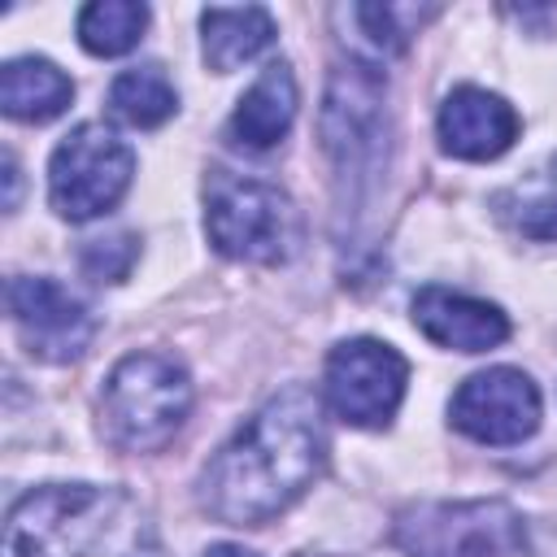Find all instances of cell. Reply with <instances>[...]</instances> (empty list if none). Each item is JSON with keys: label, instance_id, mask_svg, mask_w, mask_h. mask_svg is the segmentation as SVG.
<instances>
[{"label": "cell", "instance_id": "1", "mask_svg": "<svg viewBox=\"0 0 557 557\" xmlns=\"http://www.w3.org/2000/svg\"><path fill=\"white\" fill-rule=\"evenodd\" d=\"M326 418L313 387L274 392L205 466L200 505L226 527H265L326 470Z\"/></svg>", "mask_w": 557, "mask_h": 557}, {"label": "cell", "instance_id": "2", "mask_svg": "<svg viewBox=\"0 0 557 557\" xmlns=\"http://www.w3.org/2000/svg\"><path fill=\"white\" fill-rule=\"evenodd\" d=\"M4 557H157V527L126 487L44 483L13 500Z\"/></svg>", "mask_w": 557, "mask_h": 557}, {"label": "cell", "instance_id": "3", "mask_svg": "<svg viewBox=\"0 0 557 557\" xmlns=\"http://www.w3.org/2000/svg\"><path fill=\"white\" fill-rule=\"evenodd\" d=\"M205 235L226 261L287 265L305 244V218L283 187L213 165L205 174Z\"/></svg>", "mask_w": 557, "mask_h": 557}, {"label": "cell", "instance_id": "4", "mask_svg": "<svg viewBox=\"0 0 557 557\" xmlns=\"http://www.w3.org/2000/svg\"><path fill=\"white\" fill-rule=\"evenodd\" d=\"M191 413V374L170 352L122 357L100 392L104 440L122 453L165 448Z\"/></svg>", "mask_w": 557, "mask_h": 557}, {"label": "cell", "instance_id": "5", "mask_svg": "<svg viewBox=\"0 0 557 557\" xmlns=\"http://www.w3.org/2000/svg\"><path fill=\"white\" fill-rule=\"evenodd\" d=\"M387 83L374 65L348 61L331 70L326 104H322V148L331 152V165L339 183H348L352 196H361L387 157Z\"/></svg>", "mask_w": 557, "mask_h": 557}, {"label": "cell", "instance_id": "6", "mask_svg": "<svg viewBox=\"0 0 557 557\" xmlns=\"http://www.w3.org/2000/svg\"><path fill=\"white\" fill-rule=\"evenodd\" d=\"M135 178L131 144L104 122H78L48 157V200L65 222L109 213Z\"/></svg>", "mask_w": 557, "mask_h": 557}, {"label": "cell", "instance_id": "7", "mask_svg": "<svg viewBox=\"0 0 557 557\" xmlns=\"http://www.w3.org/2000/svg\"><path fill=\"white\" fill-rule=\"evenodd\" d=\"M405 557H513L527 544L522 513L505 500H426L396 518Z\"/></svg>", "mask_w": 557, "mask_h": 557}, {"label": "cell", "instance_id": "8", "mask_svg": "<svg viewBox=\"0 0 557 557\" xmlns=\"http://www.w3.org/2000/svg\"><path fill=\"white\" fill-rule=\"evenodd\" d=\"M405 383H409V361L383 339L357 335V339H339L326 352L322 392L331 413L348 426L383 431L405 400Z\"/></svg>", "mask_w": 557, "mask_h": 557}, {"label": "cell", "instance_id": "9", "mask_svg": "<svg viewBox=\"0 0 557 557\" xmlns=\"http://www.w3.org/2000/svg\"><path fill=\"white\" fill-rule=\"evenodd\" d=\"M4 300H9V322L35 361L48 366L78 361L96 339V313L78 296H70L57 278L13 274Z\"/></svg>", "mask_w": 557, "mask_h": 557}, {"label": "cell", "instance_id": "10", "mask_svg": "<svg viewBox=\"0 0 557 557\" xmlns=\"http://www.w3.org/2000/svg\"><path fill=\"white\" fill-rule=\"evenodd\" d=\"M540 413L544 400L535 379L513 366H492L470 374L448 400V422L474 444H492V448H509L535 435Z\"/></svg>", "mask_w": 557, "mask_h": 557}, {"label": "cell", "instance_id": "11", "mask_svg": "<svg viewBox=\"0 0 557 557\" xmlns=\"http://www.w3.org/2000/svg\"><path fill=\"white\" fill-rule=\"evenodd\" d=\"M435 131H440V148L457 161H496L500 152L513 148L522 122H518V109L487 91V87H453L440 104V117H435Z\"/></svg>", "mask_w": 557, "mask_h": 557}, {"label": "cell", "instance_id": "12", "mask_svg": "<svg viewBox=\"0 0 557 557\" xmlns=\"http://www.w3.org/2000/svg\"><path fill=\"white\" fill-rule=\"evenodd\" d=\"M409 309H413V326L431 344L453 348V352H487L509 339V318L500 305L440 287V283L422 287Z\"/></svg>", "mask_w": 557, "mask_h": 557}, {"label": "cell", "instance_id": "13", "mask_svg": "<svg viewBox=\"0 0 557 557\" xmlns=\"http://www.w3.org/2000/svg\"><path fill=\"white\" fill-rule=\"evenodd\" d=\"M296 104H300V96H296L292 65H287V61H270V65L252 78V87L239 96V104H235L226 131H231V139H235L239 148L265 152V148H274V144L292 131Z\"/></svg>", "mask_w": 557, "mask_h": 557}, {"label": "cell", "instance_id": "14", "mask_svg": "<svg viewBox=\"0 0 557 557\" xmlns=\"http://www.w3.org/2000/svg\"><path fill=\"white\" fill-rule=\"evenodd\" d=\"M274 44V17L261 4H213L200 13V52L213 74H231Z\"/></svg>", "mask_w": 557, "mask_h": 557}, {"label": "cell", "instance_id": "15", "mask_svg": "<svg viewBox=\"0 0 557 557\" xmlns=\"http://www.w3.org/2000/svg\"><path fill=\"white\" fill-rule=\"evenodd\" d=\"M74 83L48 57H13L0 70V109L13 122H52L70 109Z\"/></svg>", "mask_w": 557, "mask_h": 557}, {"label": "cell", "instance_id": "16", "mask_svg": "<svg viewBox=\"0 0 557 557\" xmlns=\"http://www.w3.org/2000/svg\"><path fill=\"white\" fill-rule=\"evenodd\" d=\"M109 113L135 131H152L178 113V91L161 65H131L109 83Z\"/></svg>", "mask_w": 557, "mask_h": 557}, {"label": "cell", "instance_id": "17", "mask_svg": "<svg viewBox=\"0 0 557 557\" xmlns=\"http://www.w3.org/2000/svg\"><path fill=\"white\" fill-rule=\"evenodd\" d=\"M78 44L91 57H122L148 30V4L139 0H91L78 9Z\"/></svg>", "mask_w": 557, "mask_h": 557}, {"label": "cell", "instance_id": "18", "mask_svg": "<svg viewBox=\"0 0 557 557\" xmlns=\"http://www.w3.org/2000/svg\"><path fill=\"white\" fill-rule=\"evenodd\" d=\"M496 205L513 231H522L531 239H557V157H553V174L544 183L513 187V191L496 196Z\"/></svg>", "mask_w": 557, "mask_h": 557}, {"label": "cell", "instance_id": "19", "mask_svg": "<svg viewBox=\"0 0 557 557\" xmlns=\"http://www.w3.org/2000/svg\"><path fill=\"white\" fill-rule=\"evenodd\" d=\"M348 17L361 26V39L379 52V57H396L409 48V26L413 17H422L418 9H400V4H352Z\"/></svg>", "mask_w": 557, "mask_h": 557}, {"label": "cell", "instance_id": "20", "mask_svg": "<svg viewBox=\"0 0 557 557\" xmlns=\"http://www.w3.org/2000/svg\"><path fill=\"white\" fill-rule=\"evenodd\" d=\"M135 257H139V239L122 231V235L87 239L83 252H78V265H83V274L96 278V283H122V278L131 274Z\"/></svg>", "mask_w": 557, "mask_h": 557}, {"label": "cell", "instance_id": "21", "mask_svg": "<svg viewBox=\"0 0 557 557\" xmlns=\"http://www.w3.org/2000/svg\"><path fill=\"white\" fill-rule=\"evenodd\" d=\"M205 557H257L252 548H244V544H209L205 548Z\"/></svg>", "mask_w": 557, "mask_h": 557}, {"label": "cell", "instance_id": "22", "mask_svg": "<svg viewBox=\"0 0 557 557\" xmlns=\"http://www.w3.org/2000/svg\"><path fill=\"white\" fill-rule=\"evenodd\" d=\"M300 557H322V553H300Z\"/></svg>", "mask_w": 557, "mask_h": 557}]
</instances>
